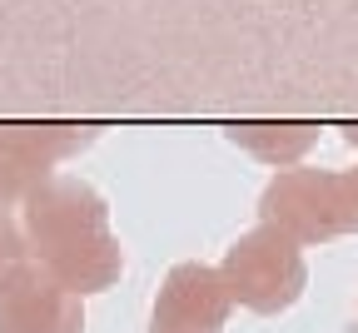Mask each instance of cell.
<instances>
[{
	"label": "cell",
	"instance_id": "7a4b0ae2",
	"mask_svg": "<svg viewBox=\"0 0 358 333\" xmlns=\"http://www.w3.org/2000/svg\"><path fill=\"white\" fill-rule=\"evenodd\" d=\"M259 214H264L259 224L284 229L299 249L358 234V164L353 169L294 164L268 179V189L259 194Z\"/></svg>",
	"mask_w": 358,
	"mask_h": 333
},
{
	"label": "cell",
	"instance_id": "6da1fadb",
	"mask_svg": "<svg viewBox=\"0 0 358 333\" xmlns=\"http://www.w3.org/2000/svg\"><path fill=\"white\" fill-rule=\"evenodd\" d=\"M25 259L40 264L75 299L100 294L124 274V249L110 229V204L90 179L50 174L20 199Z\"/></svg>",
	"mask_w": 358,
	"mask_h": 333
},
{
	"label": "cell",
	"instance_id": "ba28073f",
	"mask_svg": "<svg viewBox=\"0 0 358 333\" xmlns=\"http://www.w3.org/2000/svg\"><path fill=\"white\" fill-rule=\"evenodd\" d=\"M25 259V239H20V224L0 209V278H6V269H15Z\"/></svg>",
	"mask_w": 358,
	"mask_h": 333
},
{
	"label": "cell",
	"instance_id": "8992f818",
	"mask_svg": "<svg viewBox=\"0 0 358 333\" xmlns=\"http://www.w3.org/2000/svg\"><path fill=\"white\" fill-rule=\"evenodd\" d=\"M229 289L209 264H174L155 294L150 333H224L229 323Z\"/></svg>",
	"mask_w": 358,
	"mask_h": 333
},
{
	"label": "cell",
	"instance_id": "52a82bcc",
	"mask_svg": "<svg viewBox=\"0 0 358 333\" xmlns=\"http://www.w3.org/2000/svg\"><path fill=\"white\" fill-rule=\"evenodd\" d=\"M229 139L239 150H249L264 164H279L294 169L313 145H319V125H234Z\"/></svg>",
	"mask_w": 358,
	"mask_h": 333
},
{
	"label": "cell",
	"instance_id": "5b68a950",
	"mask_svg": "<svg viewBox=\"0 0 358 333\" xmlns=\"http://www.w3.org/2000/svg\"><path fill=\"white\" fill-rule=\"evenodd\" d=\"M0 333H85V299L20 259L0 278Z\"/></svg>",
	"mask_w": 358,
	"mask_h": 333
},
{
	"label": "cell",
	"instance_id": "9c48e42d",
	"mask_svg": "<svg viewBox=\"0 0 358 333\" xmlns=\"http://www.w3.org/2000/svg\"><path fill=\"white\" fill-rule=\"evenodd\" d=\"M343 139H348V145L358 150V125H348V129H343Z\"/></svg>",
	"mask_w": 358,
	"mask_h": 333
},
{
	"label": "cell",
	"instance_id": "277c9868",
	"mask_svg": "<svg viewBox=\"0 0 358 333\" xmlns=\"http://www.w3.org/2000/svg\"><path fill=\"white\" fill-rule=\"evenodd\" d=\"M95 129L80 125H0V209H15L35 184L50 179L60 160L85 150Z\"/></svg>",
	"mask_w": 358,
	"mask_h": 333
},
{
	"label": "cell",
	"instance_id": "3957f363",
	"mask_svg": "<svg viewBox=\"0 0 358 333\" xmlns=\"http://www.w3.org/2000/svg\"><path fill=\"white\" fill-rule=\"evenodd\" d=\"M219 278H224V289H229V304L274 318V313L299 304L303 283H308V264H303V249L284 229L254 224L249 234L234 239V249L224 254Z\"/></svg>",
	"mask_w": 358,
	"mask_h": 333
}]
</instances>
